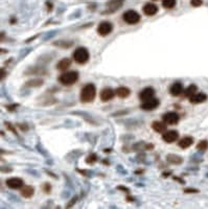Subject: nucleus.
<instances>
[{
	"label": "nucleus",
	"mask_w": 208,
	"mask_h": 209,
	"mask_svg": "<svg viewBox=\"0 0 208 209\" xmlns=\"http://www.w3.org/2000/svg\"><path fill=\"white\" fill-rule=\"evenodd\" d=\"M116 95L120 98H127L131 94V90L127 87H119L115 90Z\"/></svg>",
	"instance_id": "nucleus-20"
},
{
	"label": "nucleus",
	"mask_w": 208,
	"mask_h": 209,
	"mask_svg": "<svg viewBox=\"0 0 208 209\" xmlns=\"http://www.w3.org/2000/svg\"><path fill=\"white\" fill-rule=\"evenodd\" d=\"M112 30H113V25L108 21H104V22L99 23L98 27H97V33L101 37H106V36L110 35Z\"/></svg>",
	"instance_id": "nucleus-5"
},
{
	"label": "nucleus",
	"mask_w": 208,
	"mask_h": 209,
	"mask_svg": "<svg viewBox=\"0 0 208 209\" xmlns=\"http://www.w3.org/2000/svg\"><path fill=\"white\" fill-rule=\"evenodd\" d=\"M162 5L164 8L171 10L176 5V0H162Z\"/></svg>",
	"instance_id": "nucleus-24"
},
{
	"label": "nucleus",
	"mask_w": 208,
	"mask_h": 209,
	"mask_svg": "<svg viewBox=\"0 0 208 209\" xmlns=\"http://www.w3.org/2000/svg\"><path fill=\"white\" fill-rule=\"evenodd\" d=\"M118 189H122V190H124V191H127V193H129V190L126 188V187H122V186H119V187H118Z\"/></svg>",
	"instance_id": "nucleus-30"
},
{
	"label": "nucleus",
	"mask_w": 208,
	"mask_h": 209,
	"mask_svg": "<svg viewBox=\"0 0 208 209\" xmlns=\"http://www.w3.org/2000/svg\"><path fill=\"white\" fill-rule=\"evenodd\" d=\"M197 90H198V87L192 84V85L188 86V87L185 89V91H184V96H186V97H190V96H192L195 93H197Z\"/></svg>",
	"instance_id": "nucleus-22"
},
{
	"label": "nucleus",
	"mask_w": 208,
	"mask_h": 209,
	"mask_svg": "<svg viewBox=\"0 0 208 209\" xmlns=\"http://www.w3.org/2000/svg\"><path fill=\"white\" fill-rule=\"evenodd\" d=\"M162 119L166 124H176L178 123L180 117L176 112H167L162 116Z\"/></svg>",
	"instance_id": "nucleus-8"
},
{
	"label": "nucleus",
	"mask_w": 208,
	"mask_h": 209,
	"mask_svg": "<svg viewBox=\"0 0 208 209\" xmlns=\"http://www.w3.org/2000/svg\"><path fill=\"white\" fill-rule=\"evenodd\" d=\"M166 123L164 121H154L152 123V129L157 133H164L166 131Z\"/></svg>",
	"instance_id": "nucleus-16"
},
{
	"label": "nucleus",
	"mask_w": 208,
	"mask_h": 209,
	"mask_svg": "<svg viewBox=\"0 0 208 209\" xmlns=\"http://www.w3.org/2000/svg\"><path fill=\"white\" fill-rule=\"evenodd\" d=\"M159 100L157 98H151V100H144L143 103L141 104V109L144 110V111H152V110H155L157 107L159 106Z\"/></svg>",
	"instance_id": "nucleus-7"
},
{
	"label": "nucleus",
	"mask_w": 208,
	"mask_h": 209,
	"mask_svg": "<svg viewBox=\"0 0 208 209\" xmlns=\"http://www.w3.org/2000/svg\"><path fill=\"white\" fill-rule=\"evenodd\" d=\"M6 185L7 187L12 189H19V188H22L23 185H24V182H23L22 179L20 178H10L6 180Z\"/></svg>",
	"instance_id": "nucleus-9"
},
{
	"label": "nucleus",
	"mask_w": 208,
	"mask_h": 209,
	"mask_svg": "<svg viewBox=\"0 0 208 209\" xmlns=\"http://www.w3.org/2000/svg\"><path fill=\"white\" fill-rule=\"evenodd\" d=\"M124 4V0H110L107 3V6L109 8V12H115L118 8H120Z\"/></svg>",
	"instance_id": "nucleus-15"
},
{
	"label": "nucleus",
	"mask_w": 208,
	"mask_h": 209,
	"mask_svg": "<svg viewBox=\"0 0 208 209\" xmlns=\"http://www.w3.org/2000/svg\"><path fill=\"white\" fill-rule=\"evenodd\" d=\"M44 188V191H45L46 193H49V191L51 190V187H50V184H48V183H45L43 186Z\"/></svg>",
	"instance_id": "nucleus-29"
},
{
	"label": "nucleus",
	"mask_w": 208,
	"mask_h": 209,
	"mask_svg": "<svg viewBox=\"0 0 208 209\" xmlns=\"http://www.w3.org/2000/svg\"><path fill=\"white\" fill-rule=\"evenodd\" d=\"M208 147V141L207 140H202L199 142V144L197 145V149H200V151H206V149Z\"/></svg>",
	"instance_id": "nucleus-25"
},
{
	"label": "nucleus",
	"mask_w": 208,
	"mask_h": 209,
	"mask_svg": "<svg viewBox=\"0 0 208 209\" xmlns=\"http://www.w3.org/2000/svg\"><path fill=\"white\" fill-rule=\"evenodd\" d=\"M122 18H124L125 22L128 23V24H136V23H138L140 21V15L136 10H130L125 13Z\"/></svg>",
	"instance_id": "nucleus-4"
},
{
	"label": "nucleus",
	"mask_w": 208,
	"mask_h": 209,
	"mask_svg": "<svg viewBox=\"0 0 208 209\" xmlns=\"http://www.w3.org/2000/svg\"><path fill=\"white\" fill-rule=\"evenodd\" d=\"M208 98V96L203 92H200V93H195L192 96L189 97V102L192 104H201V103L206 102V100Z\"/></svg>",
	"instance_id": "nucleus-13"
},
{
	"label": "nucleus",
	"mask_w": 208,
	"mask_h": 209,
	"mask_svg": "<svg viewBox=\"0 0 208 209\" xmlns=\"http://www.w3.org/2000/svg\"><path fill=\"white\" fill-rule=\"evenodd\" d=\"M183 92V85L180 82H176L169 88V93L173 96H179Z\"/></svg>",
	"instance_id": "nucleus-14"
},
{
	"label": "nucleus",
	"mask_w": 208,
	"mask_h": 209,
	"mask_svg": "<svg viewBox=\"0 0 208 209\" xmlns=\"http://www.w3.org/2000/svg\"><path fill=\"white\" fill-rule=\"evenodd\" d=\"M184 193H199L198 189H195V188H186L184 189Z\"/></svg>",
	"instance_id": "nucleus-28"
},
{
	"label": "nucleus",
	"mask_w": 208,
	"mask_h": 209,
	"mask_svg": "<svg viewBox=\"0 0 208 209\" xmlns=\"http://www.w3.org/2000/svg\"><path fill=\"white\" fill-rule=\"evenodd\" d=\"M142 10H143V13L146 16H154L158 12V6L156 4L152 3V2H148V3H145L143 5Z\"/></svg>",
	"instance_id": "nucleus-12"
},
{
	"label": "nucleus",
	"mask_w": 208,
	"mask_h": 209,
	"mask_svg": "<svg viewBox=\"0 0 208 209\" xmlns=\"http://www.w3.org/2000/svg\"><path fill=\"white\" fill-rule=\"evenodd\" d=\"M155 95V89L153 87H146L144 88L143 90H141L139 93V98L144 102V100H151L153 98Z\"/></svg>",
	"instance_id": "nucleus-11"
},
{
	"label": "nucleus",
	"mask_w": 208,
	"mask_h": 209,
	"mask_svg": "<svg viewBox=\"0 0 208 209\" xmlns=\"http://www.w3.org/2000/svg\"><path fill=\"white\" fill-rule=\"evenodd\" d=\"M34 193H35V188L31 185H25V186L22 187L21 189V196L26 199H29L34 196Z\"/></svg>",
	"instance_id": "nucleus-18"
},
{
	"label": "nucleus",
	"mask_w": 208,
	"mask_h": 209,
	"mask_svg": "<svg viewBox=\"0 0 208 209\" xmlns=\"http://www.w3.org/2000/svg\"><path fill=\"white\" fill-rule=\"evenodd\" d=\"M166 160L171 164H181L183 162V158L180 157L178 155H174V154H169L166 156Z\"/></svg>",
	"instance_id": "nucleus-21"
},
{
	"label": "nucleus",
	"mask_w": 208,
	"mask_h": 209,
	"mask_svg": "<svg viewBox=\"0 0 208 209\" xmlns=\"http://www.w3.org/2000/svg\"><path fill=\"white\" fill-rule=\"evenodd\" d=\"M153 1H157V0H153Z\"/></svg>",
	"instance_id": "nucleus-31"
},
{
	"label": "nucleus",
	"mask_w": 208,
	"mask_h": 209,
	"mask_svg": "<svg viewBox=\"0 0 208 209\" xmlns=\"http://www.w3.org/2000/svg\"><path fill=\"white\" fill-rule=\"evenodd\" d=\"M95 95H96V88L93 84H87L81 90L80 98L81 102L83 103H91L94 100Z\"/></svg>",
	"instance_id": "nucleus-1"
},
{
	"label": "nucleus",
	"mask_w": 208,
	"mask_h": 209,
	"mask_svg": "<svg viewBox=\"0 0 208 209\" xmlns=\"http://www.w3.org/2000/svg\"><path fill=\"white\" fill-rule=\"evenodd\" d=\"M190 4L195 7H198V6H201L203 4L202 0H190Z\"/></svg>",
	"instance_id": "nucleus-27"
},
{
	"label": "nucleus",
	"mask_w": 208,
	"mask_h": 209,
	"mask_svg": "<svg viewBox=\"0 0 208 209\" xmlns=\"http://www.w3.org/2000/svg\"><path fill=\"white\" fill-rule=\"evenodd\" d=\"M115 94L116 92L112 88H104L101 91L99 96H101V100L103 102H109V100H111L115 96Z\"/></svg>",
	"instance_id": "nucleus-10"
},
{
	"label": "nucleus",
	"mask_w": 208,
	"mask_h": 209,
	"mask_svg": "<svg viewBox=\"0 0 208 209\" xmlns=\"http://www.w3.org/2000/svg\"><path fill=\"white\" fill-rule=\"evenodd\" d=\"M89 51L85 47H78L72 54V58L78 64H85L89 60Z\"/></svg>",
	"instance_id": "nucleus-3"
},
{
	"label": "nucleus",
	"mask_w": 208,
	"mask_h": 209,
	"mask_svg": "<svg viewBox=\"0 0 208 209\" xmlns=\"http://www.w3.org/2000/svg\"><path fill=\"white\" fill-rule=\"evenodd\" d=\"M178 138H179V133H178V131H175V130L165 131L162 135L163 141H165L166 143L175 142V141L178 140Z\"/></svg>",
	"instance_id": "nucleus-6"
},
{
	"label": "nucleus",
	"mask_w": 208,
	"mask_h": 209,
	"mask_svg": "<svg viewBox=\"0 0 208 209\" xmlns=\"http://www.w3.org/2000/svg\"><path fill=\"white\" fill-rule=\"evenodd\" d=\"M42 84H43V80L34 79V80H31V81L26 82L25 86H26V87H40V86H42Z\"/></svg>",
	"instance_id": "nucleus-23"
},
{
	"label": "nucleus",
	"mask_w": 208,
	"mask_h": 209,
	"mask_svg": "<svg viewBox=\"0 0 208 209\" xmlns=\"http://www.w3.org/2000/svg\"><path fill=\"white\" fill-rule=\"evenodd\" d=\"M78 80V72L76 71H67L59 77V82L62 85L71 86Z\"/></svg>",
	"instance_id": "nucleus-2"
},
{
	"label": "nucleus",
	"mask_w": 208,
	"mask_h": 209,
	"mask_svg": "<svg viewBox=\"0 0 208 209\" xmlns=\"http://www.w3.org/2000/svg\"><path fill=\"white\" fill-rule=\"evenodd\" d=\"M192 143H194V138L190 136H185L179 141L178 144H179V147H181V149H187V147H189Z\"/></svg>",
	"instance_id": "nucleus-19"
},
{
	"label": "nucleus",
	"mask_w": 208,
	"mask_h": 209,
	"mask_svg": "<svg viewBox=\"0 0 208 209\" xmlns=\"http://www.w3.org/2000/svg\"><path fill=\"white\" fill-rule=\"evenodd\" d=\"M96 160H97V156L95 154H91V155H89L86 158V162L88 164H93L94 162H96Z\"/></svg>",
	"instance_id": "nucleus-26"
},
{
	"label": "nucleus",
	"mask_w": 208,
	"mask_h": 209,
	"mask_svg": "<svg viewBox=\"0 0 208 209\" xmlns=\"http://www.w3.org/2000/svg\"><path fill=\"white\" fill-rule=\"evenodd\" d=\"M70 65H71V60L68 58H64L57 64V69L61 71H66L70 67Z\"/></svg>",
	"instance_id": "nucleus-17"
}]
</instances>
